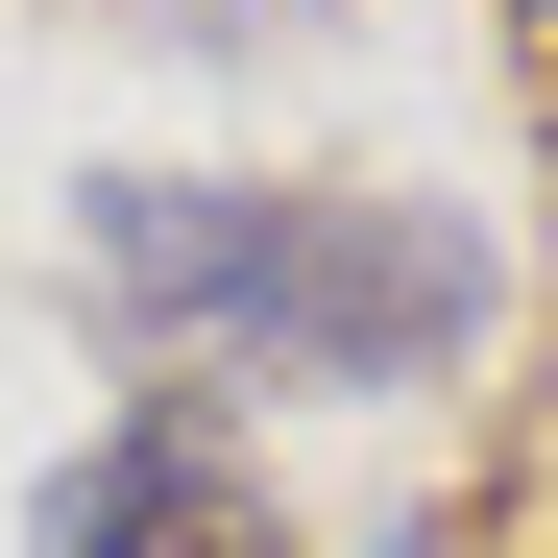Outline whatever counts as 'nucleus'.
<instances>
[{"instance_id": "nucleus-2", "label": "nucleus", "mask_w": 558, "mask_h": 558, "mask_svg": "<svg viewBox=\"0 0 558 558\" xmlns=\"http://www.w3.org/2000/svg\"><path fill=\"white\" fill-rule=\"evenodd\" d=\"M25 558H292V534H267V461H243L219 389H146V413H98L49 461Z\"/></svg>"}, {"instance_id": "nucleus-3", "label": "nucleus", "mask_w": 558, "mask_h": 558, "mask_svg": "<svg viewBox=\"0 0 558 558\" xmlns=\"http://www.w3.org/2000/svg\"><path fill=\"white\" fill-rule=\"evenodd\" d=\"M364 558H437V534H364Z\"/></svg>"}, {"instance_id": "nucleus-1", "label": "nucleus", "mask_w": 558, "mask_h": 558, "mask_svg": "<svg viewBox=\"0 0 558 558\" xmlns=\"http://www.w3.org/2000/svg\"><path fill=\"white\" fill-rule=\"evenodd\" d=\"M98 292L170 389H437L510 316V243L461 195H267V170H122L73 195Z\"/></svg>"}]
</instances>
